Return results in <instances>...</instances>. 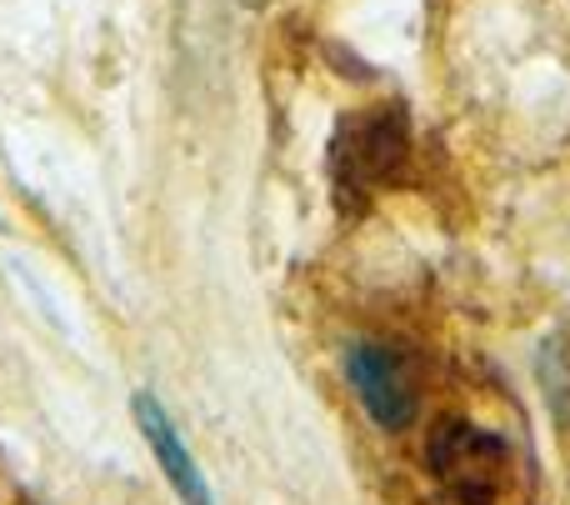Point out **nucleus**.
Returning a JSON list of instances; mask_svg holds the SVG:
<instances>
[{
  "mask_svg": "<svg viewBox=\"0 0 570 505\" xmlns=\"http://www.w3.org/2000/svg\"><path fill=\"white\" fill-rule=\"evenodd\" d=\"M345 376H351V390L365 406V416L381 430H405L415 420V380L395 346L355 340V346L345 350Z\"/></svg>",
  "mask_w": 570,
  "mask_h": 505,
  "instance_id": "7ed1b4c3",
  "label": "nucleus"
},
{
  "mask_svg": "<svg viewBox=\"0 0 570 505\" xmlns=\"http://www.w3.org/2000/svg\"><path fill=\"white\" fill-rule=\"evenodd\" d=\"M431 471L465 505H491L495 491L505 486L511 450H505V440H495L491 430L465 426V420H445L431 436Z\"/></svg>",
  "mask_w": 570,
  "mask_h": 505,
  "instance_id": "f03ea898",
  "label": "nucleus"
},
{
  "mask_svg": "<svg viewBox=\"0 0 570 505\" xmlns=\"http://www.w3.org/2000/svg\"><path fill=\"white\" fill-rule=\"evenodd\" d=\"M411 160V126L395 106H371L341 120L331 140V186L345 210H361L375 190L405 176Z\"/></svg>",
  "mask_w": 570,
  "mask_h": 505,
  "instance_id": "f257e3e1",
  "label": "nucleus"
},
{
  "mask_svg": "<svg viewBox=\"0 0 570 505\" xmlns=\"http://www.w3.org/2000/svg\"><path fill=\"white\" fill-rule=\"evenodd\" d=\"M240 6H250V10H261V6H271V0H240Z\"/></svg>",
  "mask_w": 570,
  "mask_h": 505,
  "instance_id": "39448f33",
  "label": "nucleus"
},
{
  "mask_svg": "<svg viewBox=\"0 0 570 505\" xmlns=\"http://www.w3.org/2000/svg\"><path fill=\"white\" fill-rule=\"evenodd\" d=\"M130 410H136L140 436L150 440V450H156V461H160V471H166V481L176 486V496L186 501V505H216V501H210V491H206V476L196 471V461H190L186 440L176 436V426H170L166 410L156 406V396H146V390H140V396L130 400Z\"/></svg>",
  "mask_w": 570,
  "mask_h": 505,
  "instance_id": "20e7f679",
  "label": "nucleus"
}]
</instances>
